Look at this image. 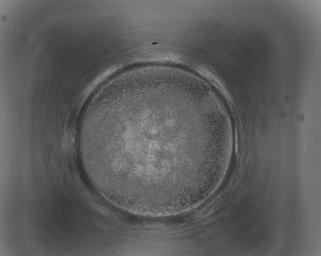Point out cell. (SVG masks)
<instances>
[{
	"label": "cell",
	"instance_id": "1",
	"mask_svg": "<svg viewBox=\"0 0 321 256\" xmlns=\"http://www.w3.org/2000/svg\"><path fill=\"white\" fill-rule=\"evenodd\" d=\"M204 108L194 93L166 82L112 90L82 125L99 185L132 209H164L191 199L203 182Z\"/></svg>",
	"mask_w": 321,
	"mask_h": 256
}]
</instances>
